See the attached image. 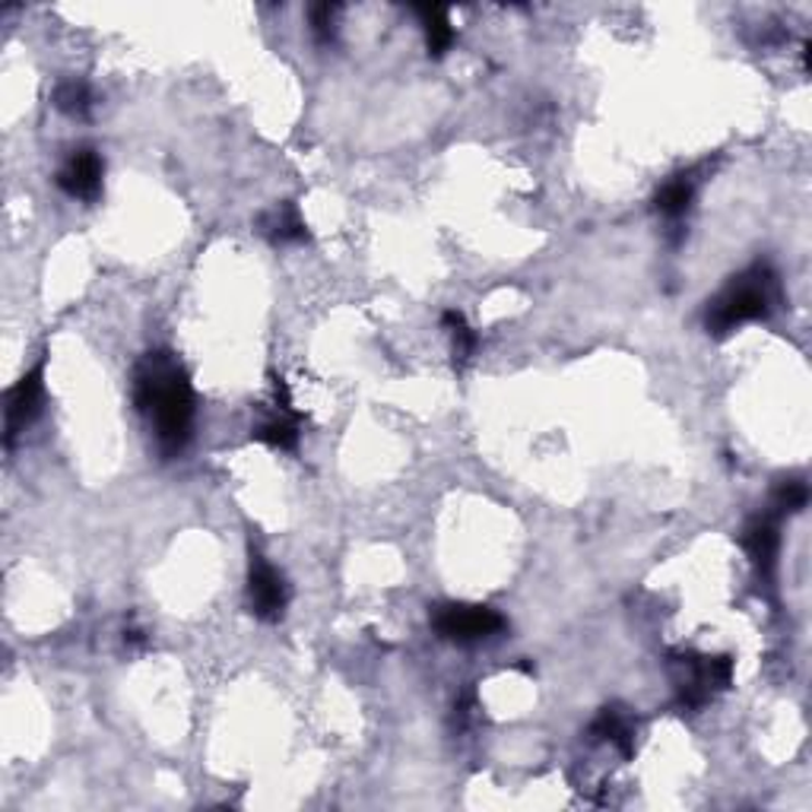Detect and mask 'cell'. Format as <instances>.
<instances>
[{
  "label": "cell",
  "mask_w": 812,
  "mask_h": 812,
  "mask_svg": "<svg viewBox=\"0 0 812 812\" xmlns=\"http://www.w3.org/2000/svg\"><path fill=\"white\" fill-rule=\"evenodd\" d=\"M298 435L302 432H298V423H295L293 416H273V420L260 423L251 432V438H258V442L270 445V448H280V451H295Z\"/></svg>",
  "instance_id": "5bb4252c"
},
{
  "label": "cell",
  "mask_w": 812,
  "mask_h": 812,
  "mask_svg": "<svg viewBox=\"0 0 812 812\" xmlns=\"http://www.w3.org/2000/svg\"><path fill=\"white\" fill-rule=\"evenodd\" d=\"M807 502H810V489H807L803 480H787V483H780L778 492H775V505H778L780 511H787V515L803 511Z\"/></svg>",
  "instance_id": "2e32d148"
},
{
  "label": "cell",
  "mask_w": 812,
  "mask_h": 812,
  "mask_svg": "<svg viewBox=\"0 0 812 812\" xmlns=\"http://www.w3.org/2000/svg\"><path fill=\"white\" fill-rule=\"evenodd\" d=\"M670 673L676 680L680 698L689 708H702L715 692H723L733 683V660L730 657H698L680 654L670 657Z\"/></svg>",
  "instance_id": "3957f363"
},
{
  "label": "cell",
  "mask_w": 812,
  "mask_h": 812,
  "mask_svg": "<svg viewBox=\"0 0 812 812\" xmlns=\"http://www.w3.org/2000/svg\"><path fill=\"white\" fill-rule=\"evenodd\" d=\"M432 628L438 638L455 645H480L505 632V619L498 610L483 603H442L432 610Z\"/></svg>",
  "instance_id": "277c9868"
},
{
  "label": "cell",
  "mask_w": 812,
  "mask_h": 812,
  "mask_svg": "<svg viewBox=\"0 0 812 812\" xmlns=\"http://www.w3.org/2000/svg\"><path fill=\"white\" fill-rule=\"evenodd\" d=\"M133 403L153 428L160 451L165 457L181 455L195 432V388L181 362L165 350L140 358L133 372Z\"/></svg>",
  "instance_id": "6da1fadb"
},
{
  "label": "cell",
  "mask_w": 812,
  "mask_h": 812,
  "mask_svg": "<svg viewBox=\"0 0 812 812\" xmlns=\"http://www.w3.org/2000/svg\"><path fill=\"white\" fill-rule=\"evenodd\" d=\"M780 298L778 273L768 263H755L743 270L740 276H733L720 293L708 302L705 311V327L715 337H727L737 327L749 325V321H765Z\"/></svg>",
  "instance_id": "7a4b0ae2"
},
{
  "label": "cell",
  "mask_w": 812,
  "mask_h": 812,
  "mask_svg": "<svg viewBox=\"0 0 812 812\" xmlns=\"http://www.w3.org/2000/svg\"><path fill=\"white\" fill-rule=\"evenodd\" d=\"M260 232L273 245H295V242H305L308 238V226L298 216V207L295 203H280L270 213H263L260 216Z\"/></svg>",
  "instance_id": "9c48e42d"
},
{
  "label": "cell",
  "mask_w": 812,
  "mask_h": 812,
  "mask_svg": "<svg viewBox=\"0 0 812 812\" xmlns=\"http://www.w3.org/2000/svg\"><path fill=\"white\" fill-rule=\"evenodd\" d=\"M93 105H96V96H93V90H90L86 80H64V83H58V90H55V108L58 111H64L70 118H86L93 111Z\"/></svg>",
  "instance_id": "4fadbf2b"
},
{
  "label": "cell",
  "mask_w": 812,
  "mask_h": 812,
  "mask_svg": "<svg viewBox=\"0 0 812 812\" xmlns=\"http://www.w3.org/2000/svg\"><path fill=\"white\" fill-rule=\"evenodd\" d=\"M420 20H423L425 33V48L432 58H442L451 45H455V26H451V16L445 7H416Z\"/></svg>",
  "instance_id": "8fae6325"
},
{
  "label": "cell",
  "mask_w": 812,
  "mask_h": 812,
  "mask_svg": "<svg viewBox=\"0 0 812 812\" xmlns=\"http://www.w3.org/2000/svg\"><path fill=\"white\" fill-rule=\"evenodd\" d=\"M248 607L260 622H280L290 607L286 578L260 553H251L248 562Z\"/></svg>",
  "instance_id": "5b68a950"
},
{
  "label": "cell",
  "mask_w": 812,
  "mask_h": 812,
  "mask_svg": "<svg viewBox=\"0 0 812 812\" xmlns=\"http://www.w3.org/2000/svg\"><path fill=\"white\" fill-rule=\"evenodd\" d=\"M337 13H340V7H337V3H321V7H315V10H311V26H315V35H318L321 42H330V38H333Z\"/></svg>",
  "instance_id": "e0dca14e"
},
{
  "label": "cell",
  "mask_w": 812,
  "mask_h": 812,
  "mask_svg": "<svg viewBox=\"0 0 812 812\" xmlns=\"http://www.w3.org/2000/svg\"><path fill=\"white\" fill-rule=\"evenodd\" d=\"M42 378H45V362H38L33 372H26L10 388V393H7V410H3V416H7V435H3V442H7V448L38 416L42 400H45V381Z\"/></svg>",
  "instance_id": "8992f818"
},
{
  "label": "cell",
  "mask_w": 812,
  "mask_h": 812,
  "mask_svg": "<svg viewBox=\"0 0 812 812\" xmlns=\"http://www.w3.org/2000/svg\"><path fill=\"white\" fill-rule=\"evenodd\" d=\"M692 197H695V185L680 175V178H673V181H667L657 197H654V203H657V213L660 216H667V220H683L685 213H689V207H692Z\"/></svg>",
  "instance_id": "7c38bea8"
},
{
  "label": "cell",
  "mask_w": 812,
  "mask_h": 812,
  "mask_svg": "<svg viewBox=\"0 0 812 812\" xmlns=\"http://www.w3.org/2000/svg\"><path fill=\"white\" fill-rule=\"evenodd\" d=\"M102 178H105V163L90 146L73 150L64 160V165L58 168V188L67 197L86 200V203H93L102 195Z\"/></svg>",
  "instance_id": "52a82bcc"
},
{
  "label": "cell",
  "mask_w": 812,
  "mask_h": 812,
  "mask_svg": "<svg viewBox=\"0 0 812 812\" xmlns=\"http://www.w3.org/2000/svg\"><path fill=\"white\" fill-rule=\"evenodd\" d=\"M590 737L597 743H613L622 755H632L635 749V727H632V717L622 708H603L600 717L590 723Z\"/></svg>",
  "instance_id": "30bf717a"
},
{
  "label": "cell",
  "mask_w": 812,
  "mask_h": 812,
  "mask_svg": "<svg viewBox=\"0 0 812 812\" xmlns=\"http://www.w3.org/2000/svg\"><path fill=\"white\" fill-rule=\"evenodd\" d=\"M743 546H746L752 565L768 578L775 572V562H778V523L772 518H755L749 520V527L743 530Z\"/></svg>",
  "instance_id": "ba28073f"
},
{
  "label": "cell",
  "mask_w": 812,
  "mask_h": 812,
  "mask_svg": "<svg viewBox=\"0 0 812 812\" xmlns=\"http://www.w3.org/2000/svg\"><path fill=\"white\" fill-rule=\"evenodd\" d=\"M442 321H445V327L451 330V343H455V365L457 368H463V365L473 358V353H476V333L470 330L467 318H463L460 311H445V315H442Z\"/></svg>",
  "instance_id": "9a60e30c"
}]
</instances>
